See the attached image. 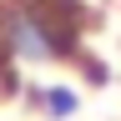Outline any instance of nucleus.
Returning <instances> with one entry per match:
<instances>
[{
    "instance_id": "obj_1",
    "label": "nucleus",
    "mask_w": 121,
    "mask_h": 121,
    "mask_svg": "<svg viewBox=\"0 0 121 121\" xmlns=\"http://www.w3.org/2000/svg\"><path fill=\"white\" fill-rule=\"evenodd\" d=\"M86 5L81 0H0V60L25 66H76L86 60Z\"/></svg>"
},
{
    "instance_id": "obj_2",
    "label": "nucleus",
    "mask_w": 121,
    "mask_h": 121,
    "mask_svg": "<svg viewBox=\"0 0 121 121\" xmlns=\"http://www.w3.org/2000/svg\"><path fill=\"white\" fill-rule=\"evenodd\" d=\"M20 96L30 111H40V121H71L81 111V91L71 81H25Z\"/></svg>"
}]
</instances>
